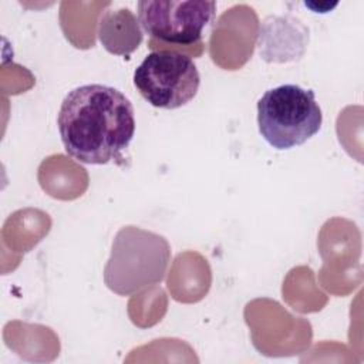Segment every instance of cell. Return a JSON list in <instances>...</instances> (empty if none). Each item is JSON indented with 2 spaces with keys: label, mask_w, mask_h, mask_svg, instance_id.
<instances>
[{
  "label": "cell",
  "mask_w": 364,
  "mask_h": 364,
  "mask_svg": "<svg viewBox=\"0 0 364 364\" xmlns=\"http://www.w3.org/2000/svg\"><path fill=\"white\" fill-rule=\"evenodd\" d=\"M65 152L81 164H121L135 134L134 107L125 94L105 84L71 90L57 115Z\"/></svg>",
  "instance_id": "6da1fadb"
},
{
  "label": "cell",
  "mask_w": 364,
  "mask_h": 364,
  "mask_svg": "<svg viewBox=\"0 0 364 364\" xmlns=\"http://www.w3.org/2000/svg\"><path fill=\"white\" fill-rule=\"evenodd\" d=\"M169 260L171 246L164 236L141 228L124 226L112 242L104 282L111 291L131 296L159 283Z\"/></svg>",
  "instance_id": "7a4b0ae2"
},
{
  "label": "cell",
  "mask_w": 364,
  "mask_h": 364,
  "mask_svg": "<svg viewBox=\"0 0 364 364\" xmlns=\"http://www.w3.org/2000/svg\"><path fill=\"white\" fill-rule=\"evenodd\" d=\"M323 124L321 108L313 90L282 84L264 91L257 101V127L262 138L274 149L303 145Z\"/></svg>",
  "instance_id": "3957f363"
},
{
  "label": "cell",
  "mask_w": 364,
  "mask_h": 364,
  "mask_svg": "<svg viewBox=\"0 0 364 364\" xmlns=\"http://www.w3.org/2000/svg\"><path fill=\"white\" fill-rule=\"evenodd\" d=\"M132 81L148 104L175 109L196 97L200 75L189 55L176 50H155L135 68Z\"/></svg>",
  "instance_id": "277c9868"
},
{
  "label": "cell",
  "mask_w": 364,
  "mask_h": 364,
  "mask_svg": "<svg viewBox=\"0 0 364 364\" xmlns=\"http://www.w3.org/2000/svg\"><path fill=\"white\" fill-rule=\"evenodd\" d=\"M215 10L216 3L205 0H142L138 1V21L152 38L189 46L200 40Z\"/></svg>",
  "instance_id": "5b68a950"
},
{
  "label": "cell",
  "mask_w": 364,
  "mask_h": 364,
  "mask_svg": "<svg viewBox=\"0 0 364 364\" xmlns=\"http://www.w3.org/2000/svg\"><path fill=\"white\" fill-rule=\"evenodd\" d=\"M98 38L102 47L115 55H128L142 41L138 18L129 9L104 10L98 20Z\"/></svg>",
  "instance_id": "8992f818"
}]
</instances>
